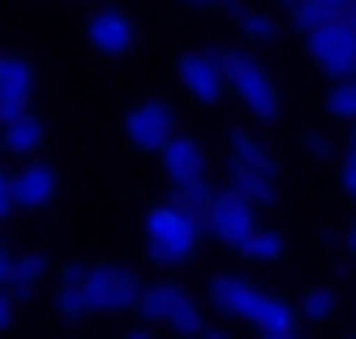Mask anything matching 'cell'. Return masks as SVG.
I'll use <instances>...</instances> for the list:
<instances>
[{
    "label": "cell",
    "instance_id": "obj_1",
    "mask_svg": "<svg viewBox=\"0 0 356 339\" xmlns=\"http://www.w3.org/2000/svg\"><path fill=\"white\" fill-rule=\"evenodd\" d=\"M211 301H215L219 309H227L232 318L253 322V326H258L262 335H270V339H292V335H296L292 309H288L284 301L258 292V288H253V283H245V279H232V275L211 279Z\"/></svg>",
    "mask_w": 356,
    "mask_h": 339
},
{
    "label": "cell",
    "instance_id": "obj_2",
    "mask_svg": "<svg viewBox=\"0 0 356 339\" xmlns=\"http://www.w3.org/2000/svg\"><path fill=\"white\" fill-rule=\"evenodd\" d=\"M197 232H202L197 211H189V206H181V202H163V206H155V211L146 215L150 258H155V262H168V267L185 262V258L193 253Z\"/></svg>",
    "mask_w": 356,
    "mask_h": 339
},
{
    "label": "cell",
    "instance_id": "obj_3",
    "mask_svg": "<svg viewBox=\"0 0 356 339\" xmlns=\"http://www.w3.org/2000/svg\"><path fill=\"white\" fill-rule=\"evenodd\" d=\"M309 56L330 77H352L356 73V9L326 17L318 31H309Z\"/></svg>",
    "mask_w": 356,
    "mask_h": 339
},
{
    "label": "cell",
    "instance_id": "obj_4",
    "mask_svg": "<svg viewBox=\"0 0 356 339\" xmlns=\"http://www.w3.org/2000/svg\"><path fill=\"white\" fill-rule=\"evenodd\" d=\"M215 61L223 65V73H227V82L236 86V95H241V103L258 116V120H275L279 116V95H275V86H270V77L253 65L245 52H219L215 47Z\"/></svg>",
    "mask_w": 356,
    "mask_h": 339
},
{
    "label": "cell",
    "instance_id": "obj_5",
    "mask_svg": "<svg viewBox=\"0 0 356 339\" xmlns=\"http://www.w3.org/2000/svg\"><path fill=\"white\" fill-rule=\"evenodd\" d=\"M232 189L249 202H270L275 194V164L253 134H232Z\"/></svg>",
    "mask_w": 356,
    "mask_h": 339
},
{
    "label": "cell",
    "instance_id": "obj_6",
    "mask_svg": "<svg viewBox=\"0 0 356 339\" xmlns=\"http://www.w3.org/2000/svg\"><path fill=\"white\" fill-rule=\"evenodd\" d=\"M82 288H86V305L95 314H116V309L138 305V297H142L138 279L124 267H90Z\"/></svg>",
    "mask_w": 356,
    "mask_h": 339
},
{
    "label": "cell",
    "instance_id": "obj_7",
    "mask_svg": "<svg viewBox=\"0 0 356 339\" xmlns=\"http://www.w3.org/2000/svg\"><path fill=\"white\" fill-rule=\"evenodd\" d=\"M207 223H211L215 237H219V241H227L232 249H245V245H249V237L258 232V223H253V202H249L245 194H236V189L215 194L211 211H207Z\"/></svg>",
    "mask_w": 356,
    "mask_h": 339
},
{
    "label": "cell",
    "instance_id": "obj_8",
    "mask_svg": "<svg viewBox=\"0 0 356 339\" xmlns=\"http://www.w3.org/2000/svg\"><path fill=\"white\" fill-rule=\"evenodd\" d=\"M124 134L142 150H163V142L172 138V108L159 99L138 103V108H129V116H124Z\"/></svg>",
    "mask_w": 356,
    "mask_h": 339
},
{
    "label": "cell",
    "instance_id": "obj_9",
    "mask_svg": "<svg viewBox=\"0 0 356 339\" xmlns=\"http://www.w3.org/2000/svg\"><path fill=\"white\" fill-rule=\"evenodd\" d=\"M181 82H185V90L197 99V103H215L219 95H223V65L215 61V52H185L181 56Z\"/></svg>",
    "mask_w": 356,
    "mask_h": 339
},
{
    "label": "cell",
    "instance_id": "obj_10",
    "mask_svg": "<svg viewBox=\"0 0 356 339\" xmlns=\"http://www.w3.org/2000/svg\"><path fill=\"white\" fill-rule=\"evenodd\" d=\"M86 39H90L95 52H104V56H124V52L134 47V26L120 9H99L86 22Z\"/></svg>",
    "mask_w": 356,
    "mask_h": 339
},
{
    "label": "cell",
    "instance_id": "obj_11",
    "mask_svg": "<svg viewBox=\"0 0 356 339\" xmlns=\"http://www.w3.org/2000/svg\"><path fill=\"white\" fill-rule=\"evenodd\" d=\"M159 159H163V172L172 185H189V180H202V146L193 138H181V134H172L159 150Z\"/></svg>",
    "mask_w": 356,
    "mask_h": 339
},
{
    "label": "cell",
    "instance_id": "obj_12",
    "mask_svg": "<svg viewBox=\"0 0 356 339\" xmlns=\"http://www.w3.org/2000/svg\"><path fill=\"white\" fill-rule=\"evenodd\" d=\"M43 271H47L43 253H26V258H13L9 249L0 253V275H5V292H13L17 301L35 297V283H39V275H43Z\"/></svg>",
    "mask_w": 356,
    "mask_h": 339
},
{
    "label": "cell",
    "instance_id": "obj_13",
    "mask_svg": "<svg viewBox=\"0 0 356 339\" xmlns=\"http://www.w3.org/2000/svg\"><path fill=\"white\" fill-rule=\"evenodd\" d=\"M13 180H17V206H31V211L47 206V202H52V194H56V172L43 168V164L22 168Z\"/></svg>",
    "mask_w": 356,
    "mask_h": 339
},
{
    "label": "cell",
    "instance_id": "obj_14",
    "mask_svg": "<svg viewBox=\"0 0 356 339\" xmlns=\"http://www.w3.org/2000/svg\"><path fill=\"white\" fill-rule=\"evenodd\" d=\"M31 95V65L22 56H5L0 61V99H22Z\"/></svg>",
    "mask_w": 356,
    "mask_h": 339
},
{
    "label": "cell",
    "instance_id": "obj_15",
    "mask_svg": "<svg viewBox=\"0 0 356 339\" xmlns=\"http://www.w3.org/2000/svg\"><path fill=\"white\" fill-rule=\"evenodd\" d=\"M39 142H43V120L22 116V120L5 125V146H9L13 155H26V150H35Z\"/></svg>",
    "mask_w": 356,
    "mask_h": 339
},
{
    "label": "cell",
    "instance_id": "obj_16",
    "mask_svg": "<svg viewBox=\"0 0 356 339\" xmlns=\"http://www.w3.org/2000/svg\"><path fill=\"white\" fill-rule=\"evenodd\" d=\"M168 309H172V283H150L138 297V314L142 322H168Z\"/></svg>",
    "mask_w": 356,
    "mask_h": 339
},
{
    "label": "cell",
    "instance_id": "obj_17",
    "mask_svg": "<svg viewBox=\"0 0 356 339\" xmlns=\"http://www.w3.org/2000/svg\"><path fill=\"white\" fill-rule=\"evenodd\" d=\"M168 326H172V331H181V335H197V331H202V314H197V305H193V301H189L181 288H172Z\"/></svg>",
    "mask_w": 356,
    "mask_h": 339
},
{
    "label": "cell",
    "instance_id": "obj_18",
    "mask_svg": "<svg viewBox=\"0 0 356 339\" xmlns=\"http://www.w3.org/2000/svg\"><path fill=\"white\" fill-rule=\"evenodd\" d=\"M326 112L339 116V120H356V73L343 77V82L326 95Z\"/></svg>",
    "mask_w": 356,
    "mask_h": 339
},
{
    "label": "cell",
    "instance_id": "obj_19",
    "mask_svg": "<svg viewBox=\"0 0 356 339\" xmlns=\"http://www.w3.org/2000/svg\"><path fill=\"white\" fill-rule=\"evenodd\" d=\"M56 309H60V318H82L86 314V288L78 279H60V288H56Z\"/></svg>",
    "mask_w": 356,
    "mask_h": 339
},
{
    "label": "cell",
    "instance_id": "obj_20",
    "mask_svg": "<svg viewBox=\"0 0 356 339\" xmlns=\"http://www.w3.org/2000/svg\"><path fill=\"white\" fill-rule=\"evenodd\" d=\"M326 17H335V13H330L322 0H300V5H292V26H296V31H305V35L318 31Z\"/></svg>",
    "mask_w": 356,
    "mask_h": 339
},
{
    "label": "cell",
    "instance_id": "obj_21",
    "mask_svg": "<svg viewBox=\"0 0 356 339\" xmlns=\"http://www.w3.org/2000/svg\"><path fill=\"white\" fill-rule=\"evenodd\" d=\"M176 202L181 206H189V211H211V202H215V194L207 189V180H189V185H176Z\"/></svg>",
    "mask_w": 356,
    "mask_h": 339
},
{
    "label": "cell",
    "instance_id": "obj_22",
    "mask_svg": "<svg viewBox=\"0 0 356 339\" xmlns=\"http://www.w3.org/2000/svg\"><path fill=\"white\" fill-rule=\"evenodd\" d=\"M241 35H245V39H258V43H266V39H275V22H270L266 13H253V9H245V13H241Z\"/></svg>",
    "mask_w": 356,
    "mask_h": 339
},
{
    "label": "cell",
    "instance_id": "obj_23",
    "mask_svg": "<svg viewBox=\"0 0 356 339\" xmlns=\"http://www.w3.org/2000/svg\"><path fill=\"white\" fill-rule=\"evenodd\" d=\"M279 249H284V241H279L275 232H253V237H249V245H245V253H249V258H262V262L279 258Z\"/></svg>",
    "mask_w": 356,
    "mask_h": 339
},
{
    "label": "cell",
    "instance_id": "obj_24",
    "mask_svg": "<svg viewBox=\"0 0 356 339\" xmlns=\"http://www.w3.org/2000/svg\"><path fill=\"white\" fill-rule=\"evenodd\" d=\"M330 309H335V297H330L326 288H309V292H305V301H300V314L305 318H326Z\"/></svg>",
    "mask_w": 356,
    "mask_h": 339
},
{
    "label": "cell",
    "instance_id": "obj_25",
    "mask_svg": "<svg viewBox=\"0 0 356 339\" xmlns=\"http://www.w3.org/2000/svg\"><path fill=\"white\" fill-rule=\"evenodd\" d=\"M13 202H17V180L0 176V215H13Z\"/></svg>",
    "mask_w": 356,
    "mask_h": 339
},
{
    "label": "cell",
    "instance_id": "obj_26",
    "mask_svg": "<svg viewBox=\"0 0 356 339\" xmlns=\"http://www.w3.org/2000/svg\"><path fill=\"white\" fill-rule=\"evenodd\" d=\"M22 116H26V103H22V99H0V120H5V125H13Z\"/></svg>",
    "mask_w": 356,
    "mask_h": 339
},
{
    "label": "cell",
    "instance_id": "obj_27",
    "mask_svg": "<svg viewBox=\"0 0 356 339\" xmlns=\"http://www.w3.org/2000/svg\"><path fill=\"white\" fill-rule=\"evenodd\" d=\"M339 180H343V189L356 198V146H352V155L343 159V172H339Z\"/></svg>",
    "mask_w": 356,
    "mask_h": 339
},
{
    "label": "cell",
    "instance_id": "obj_28",
    "mask_svg": "<svg viewBox=\"0 0 356 339\" xmlns=\"http://www.w3.org/2000/svg\"><path fill=\"white\" fill-rule=\"evenodd\" d=\"M0 326H13V292H5V297H0Z\"/></svg>",
    "mask_w": 356,
    "mask_h": 339
},
{
    "label": "cell",
    "instance_id": "obj_29",
    "mask_svg": "<svg viewBox=\"0 0 356 339\" xmlns=\"http://www.w3.org/2000/svg\"><path fill=\"white\" fill-rule=\"evenodd\" d=\"M322 5H326L330 13H352V9H356V0H322Z\"/></svg>",
    "mask_w": 356,
    "mask_h": 339
},
{
    "label": "cell",
    "instance_id": "obj_30",
    "mask_svg": "<svg viewBox=\"0 0 356 339\" xmlns=\"http://www.w3.org/2000/svg\"><path fill=\"white\" fill-rule=\"evenodd\" d=\"M309 150H314V155H326V142H322L318 134H309Z\"/></svg>",
    "mask_w": 356,
    "mask_h": 339
},
{
    "label": "cell",
    "instance_id": "obj_31",
    "mask_svg": "<svg viewBox=\"0 0 356 339\" xmlns=\"http://www.w3.org/2000/svg\"><path fill=\"white\" fill-rule=\"evenodd\" d=\"M348 249H352V253H356V223H352V228H348Z\"/></svg>",
    "mask_w": 356,
    "mask_h": 339
},
{
    "label": "cell",
    "instance_id": "obj_32",
    "mask_svg": "<svg viewBox=\"0 0 356 339\" xmlns=\"http://www.w3.org/2000/svg\"><path fill=\"white\" fill-rule=\"evenodd\" d=\"M193 5H215V0H193Z\"/></svg>",
    "mask_w": 356,
    "mask_h": 339
},
{
    "label": "cell",
    "instance_id": "obj_33",
    "mask_svg": "<svg viewBox=\"0 0 356 339\" xmlns=\"http://www.w3.org/2000/svg\"><path fill=\"white\" fill-rule=\"evenodd\" d=\"M352 146H356V125H352Z\"/></svg>",
    "mask_w": 356,
    "mask_h": 339
}]
</instances>
